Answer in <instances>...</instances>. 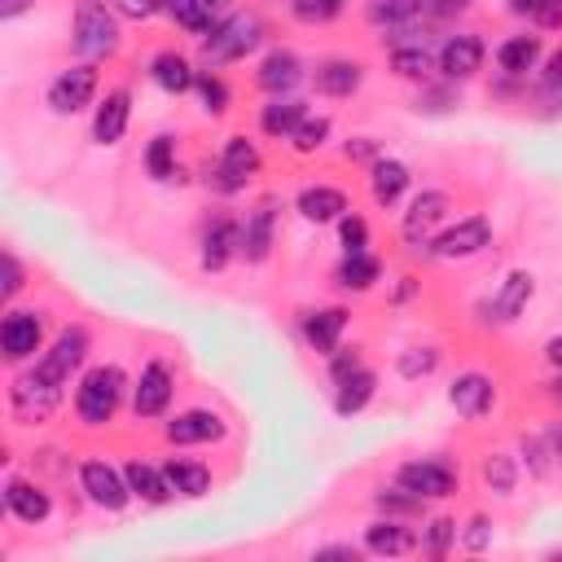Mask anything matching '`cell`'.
Instances as JSON below:
<instances>
[{"label":"cell","instance_id":"6125c7cd","mask_svg":"<svg viewBox=\"0 0 562 562\" xmlns=\"http://www.w3.org/2000/svg\"><path fill=\"white\" fill-rule=\"evenodd\" d=\"M536 4H540V0H509V13H514V18H531Z\"/></svg>","mask_w":562,"mask_h":562},{"label":"cell","instance_id":"3957f363","mask_svg":"<svg viewBox=\"0 0 562 562\" xmlns=\"http://www.w3.org/2000/svg\"><path fill=\"white\" fill-rule=\"evenodd\" d=\"M70 44L83 61H105L119 48V22L101 0H79L75 4V26H70Z\"/></svg>","mask_w":562,"mask_h":562},{"label":"cell","instance_id":"94428289","mask_svg":"<svg viewBox=\"0 0 562 562\" xmlns=\"http://www.w3.org/2000/svg\"><path fill=\"white\" fill-rule=\"evenodd\" d=\"M544 356H549V364L562 373V334H553V338L544 342Z\"/></svg>","mask_w":562,"mask_h":562},{"label":"cell","instance_id":"11a10c76","mask_svg":"<svg viewBox=\"0 0 562 562\" xmlns=\"http://www.w3.org/2000/svg\"><path fill=\"white\" fill-rule=\"evenodd\" d=\"M342 154H347V158H382L373 136H356V140H347V149H342Z\"/></svg>","mask_w":562,"mask_h":562},{"label":"cell","instance_id":"e0dca14e","mask_svg":"<svg viewBox=\"0 0 562 562\" xmlns=\"http://www.w3.org/2000/svg\"><path fill=\"white\" fill-rule=\"evenodd\" d=\"M233 255H241V228H237L228 215H215V220L202 228V268H206V272H220Z\"/></svg>","mask_w":562,"mask_h":562},{"label":"cell","instance_id":"ffe728a7","mask_svg":"<svg viewBox=\"0 0 562 562\" xmlns=\"http://www.w3.org/2000/svg\"><path fill=\"white\" fill-rule=\"evenodd\" d=\"M272 241H277V211H272V202H263L241 224V259L246 263H263L272 255Z\"/></svg>","mask_w":562,"mask_h":562},{"label":"cell","instance_id":"8992f818","mask_svg":"<svg viewBox=\"0 0 562 562\" xmlns=\"http://www.w3.org/2000/svg\"><path fill=\"white\" fill-rule=\"evenodd\" d=\"M395 483L422 501H439V496H452L457 492V470L439 457H417V461H404L395 470Z\"/></svg>","mask_w":562,"mask_h":562},{"label":"cell","instance_id":"91938a15","mask_svg":"<svg viewBox=\"0 0 562 562\" xmlns=\"http://www.w3.org/2000/svg\"><path fill=\"white\" fill-rule=\"evenodd\" d=\"M316 558H360V549L356 544H325V549H316Z\"/></svg>","mask_w":562,"mask_h":562},{"label":"cell","instance_id":"836d02e7","mask_svg":"<svg viewBox=\"0 0 562 562\" xmlns=\"http://www.w3.org/2000/svg\"><path fill=\"white\" fill-rule=\"evenodd\" d=\"M378 277H382V263H378L369 250H347V255H342V263L334 268V281H338L342 290H356V294H360V290H369Z\"/></svg>","mask_w":562,"mask_h":562},{"label":"cell","instance_id":"be15d7a7","mask_svg":"<svg viewBox=\"0 0 562 562\" xmlns=\"http://www.w3.org/2000/svg\"><path fill=\"white\" fill-rule=\"evenodd\" d=\"M549 448H553V461L562 465V426H558V430H549Z\"/></svg>","mask_w":562,"mask_h":562},{"label":"cell","instance_id":"7402d4cb","mask_svg":"<svg viewBox=\"0 0 562 562\" xmlns=\"http://www.w3.org/2000/svg\"><path fill=\"white\" fill-rule=\"evenodd\" d=\"M4 509L18 518V522H44L48 514H53V496L44 492V487H35V483H26V479H9L4 483Z\"/></svg>","mask_w":562,"mask_h":562},{"label":"cell","instance_id":"4dcf8cb0","mask_svg":"<svg viewBox=\"0 0 562 562\" xmlns=\"http://www.w3.org/2000/svg\"><path fill=\"white\" fill-rule=\"evenodd\" d=\"M149 79H154L162 92L180 97V92H189V88L198 83V70H193L189 57H180V53H158V57L149 61Z\"/></svg>","mask_w":562,"mask_h":562},{"label":"cell","instance_id":"d590c367","mask_svg":"<svg viewBox=\"0 0 562 562\" xmlns=\"http://www.w3.org/2000/svg\"><path fill=\"white\" fill-rule=\"evenodd\" d=\"M426 9V0H364V18L373 26H408L417 13Z\"/></svg>","mask_w":562,"mask_h":562},{"label":"cell","instance_id":"5b68a950","mask_svg":"<svg viewBox=\"0 0 562 562\" xmlns=\"http://www.w3.org/2000/svg\"><path fill=\"white\" fill-rule=\"evenodd\" d=\"M57 404H61V386L48 382V378H40L35 369L22 373V378H13V386H9V408H13L18 422H35L40 426V422L53 417Z\"/></svg>","mask_w":562,"mask_h":562},{"label":"cell","instance_id":"277c9868","mask_svg":"<svg viewBox=\"0 0 562 562\" xmlns=\"http://www.w3.org/2000/svg\"><path fill=\"white\" fill-rule=\"evenodd\" d=\"M487 246H492V224H487V215H465L461 224L435 233L422 255H430V259H470V255H483Z\"/></svg>","mask_w":562,"mask_h":562},{"label":"cell","instance_id":"83f0119b","mask_svg":"<svg viewBox=\"0 0 562 562\" xmlns=\"http://www.w3.org/2000/svg\"><path fill=\"white\" fill-rule=\"evenodd\" d=\"M531 294H536V277H531L527 268L505 272L501 290L492 294V312H496V321H514V316H518V312L531 303Z\"/></svg>","mask_w":562,"mask_h":562},{"label":"cell","instance_id":"30bf717a","mask_svg":"<svg viewBox=\"0 0 562 562\" xmlns=\"http://www.w3.org/2000/svg\"><path fill=\"white\" fill-rule=\"evenodd\" d=\"M448 215V193L443 189H422L413 202H408V211H404V224H400V233H404V241H408V250H426V241H430V228L439 224Z\"/></svg>","mask_w":562,"mask_h":562},{"label":"cell","instance_id":"8fae6325","mask_svg":"<svg viewBox=\"0 0 562 562\" xmlns=\"http://www.w3.org/2000/svg\"><path fill=\"white\" fill-rule=\"evenodd\" d=\"M92 97H97V70H92V61H79V66L61 70L48 83V105L57 114H79L83 105H92Z\"/></svg>","mask_w":562,"mask_h":562},{"label":"cell","instance_id":"f35d334b","mask_svg":"<svg viewBox=\"0 0 562 562\" xmlns=\"http://www.w3.org/2000/svg\"><path fill=\"white\" fill-rule=\"evenodd\" d=\"M483 483H487L496 496H509L514 483H518V465H514V457H505V452L483 457Z\"/></svg>","mask_w":562,"mask_h":562},{"label":"cell","instance_id":"5bb4252c","mask_svg":"<svg viewBox=\"0 0 562 562\" xmlns=\"http://www.w3.org/2000/svg\"><path fill=\"white\" fill-rule=\"evenodd\" d=\"M40 338H44L40 312H4V321H0V351H4V360L18 364V360L35 356Z\"/></svg>","mask_w":562,"mask_h":562},{"label":"cell","instance_id":"4316f807","mask_svg":"<svg viewBox=\"0 0 562 562\" xmlns=\"http://www.w3.org/2000/svg\"><path fill=\"white\" fill-rule=\"evenodd\" d=\"M408 167L400 162V158H373L369 162V189H373V202L378 206H395L400 198H404V189H408Z\"/></svg>","mask_w":562,"mask_h":562},{"label":"cell","instance_id":"bcb514c9","mask_svg":"<svg viewBox=\"0 0 562 562\" xmlns=\"http://www.w3.org/2000/svg\"><path fill=\"white\" fill-rule=\"evenodd\" d=\"M540 97L544 101H553V105H562V48L544 61V75H540Z\"/></svg>","mask_w":562,"mask_h":562},{"label":"cell","instance_id":"ee69618b","mask_svg":"<svg viewBox=\"0 0 562 562\" xmlns=\"http://www.w3.org/2000/svg\"><path fill=\"white\" fill-rule=\"evenodd\" d=\"M290 9H294V18L299 22H334L342 9H347V0H290Z\"/></svg>","mask_w":562,"mask_h":562},{"label":"cell","instance_id":"52a82bcc","mask_svg":"<svg viewBox=\"0 0 562 562\" xmlns=\"http://www.w3.org/2000/svg\"><path fill=\"white\" fill-rule=\"evenodd\" d=\"M255 171H259V149H255V140L228 136L224 149H220L215 171L206 176V184H215L220 193H237V189H246V180H250Z\"/></svg>","mask_w":562,"mask_h":562},{"label":"cell","instance_id":"ac0fdd59","mask_svg":"<svg viewBox=\"0 0 562 562\" xmlns=\"http://www.w3.org/2000/svg\"><path fill=\"white\" fill-rule=\"evenodd\" d=\"M422 540H417V531L413 527H404L400 518H378V522H369L364 527V549L369 553H378V558H404V553H413Z\"/></svg>","mask_w":562,"mask_h":562},{"label":"cell","instance_id":"680465c9","mask_svg":"<svg viewBox=\"0 0 562 562\" xmlns=\"http://www.w3.org/2000/svg\"><path fill=\"white\" fill-rule=\"evenodd\" d=\"M26 9H35V0H0V22H13V18H22Z\"/></svg>","mask_w":562,"mask_h":562},{"label":"cell","instance_id":"484cf974","mask_svg":"<svg viewBox=\"0 0 562 562\" xmlns=\"http://www.w3.org/2000/svg\"><path fill=\"white\" fill-rule=\"evenodd\" d=\"M312 79H316V92H325V97H351L364 83V66L351 57H329L316 66Z\"/></svg>","mask_w":562,"mask_h":562},{"label":"cell","instance_id":"7c38bea8","mask_svg":"<svg viewBox=\"0 0 562 562\" xmlns=\"http://www.w3.org/2000/svg\"><path fill=\"white\" fill-rule=\"evenodd\" d=\"M483 40L474 35V31H457V35H448L443 44H439V70H443V79L448 83H461V79H470V75H479L483 70Z\"/></svg>","mask_w":562,"mask_h":562},{"label":"cell","instance_id":"816d5d0a","mask_svg":"<svg viewBox=\"0 0 562 562\" xmlns=\"http://www.w3.org/2000/svg\"><path fill=\"white\" fill-rule=\"evenodd\" d=\"M522 457H527L531 474H544V470H549V457H553V448H549L544 439H522Z\"/></svg>","mask_w":562,"mask_h":562},{"label":"cell","instance_id":"44dd1931","mask_svg":"<svg viewBox=\"0 0 562 562\" xmlns=\"http://www.w3.org/2000/svg\"><path fill=\"white\" fill-rule=\"evenodd\" d=\"M294 211L303 220H312V224H334V220L347 215V193L334 189V184H307V189H299Z\"/></svg>","mask_w":562,"mask_h":562},{"label":"cell","instance_id":"7bdbcfd3","mask_svg":"<svg viewBox=\"0 0 562 562\" xmlns=\"http://www.w3.org/2000/svg\"><path fill=\"white\" fill-rule=\"evenodd\" d=\"M439 369V351L435 347H408V351H400V373L413 382V378H426V373H435Z\"/></svg>","mask_w":562,"mask_h":562},{"label":"cell","instance_id":"e7e4bbea","mask_svg":"<svg viewBox=\"0 0 562 562\" xmlns=\"http://www.w3.org/2000/svg\"><path fill=\"white\" fill-rule=\"evenodd\" d=\"M206 4H211V9H215V13H220V9H228V4H233V0H206Z\"/></svg>","mask_w":562,"mask_h":562},{"label":"cell","instance_id":"cb8c5ba5","mask_svg":"<svg viewBox=\"0 0 562 562\" xmlns=\"http://www.w3.org/2000/svg\"><path fill=\"white\" fill-rule=\"evenodd\" d=\"M224 435V422L211 408H184L167 422V439L171 443H211Z\"/></svg>","mask_w":562,"mask_h":562},{"label":"cell","instance_id":"ba28073f","mask_svg":"<svg viewBox=\"0 0 562 562\" xmlns=\"http://www.w3.org/2000/svg\"><path fill=\"white\" fill-rule=\"evenodd\" d=\"M83 360H88V329H83V325H70V329H61L57 342L35 360V373L61 386V382H70V373H75Z\"/></svg>","mask_w":562,"mask_h":562},{"label":"cell","instance_id":"6f0895ef","mask_svg":"<svg viewBox=\"0 0 562 562\" xmlns=\"http://www.w3.org/2000/svg\"><path fill=\"white\" fill-rule=\"evenodd\" d=\"M474 0H426V9L435 13V18H457V13H465Z\"/></svg>","mask_w":562,"mask_h":562},{"label":"cell","instance_id":"f546056e","mask_svg":"<svg viewBox=\"0 0 562 562\" xmlns=\"http://www.w3.org/2000/svg\"><path fill=\"white\" fill-rule=\"evenodd\" d=\"M435 61H439V57L426 48V40H404V35L391 40V70H395L400 79H426Z\"/></svg>","mask_w":562,"mask_h":562},{"label":"cell","instance_id":"f6af8a7d","mask_svg":"<svg viewBox=\"0 0 562 562\" xmlns=\"http://www.w3.org/2000/svg\"><path fill=\"white\" fill-rule=\"evenodd\" d=\"M338 237H342V250H364V246H369V224H364L356 211H347V215L338 220Z\"/></svg>","mask_w":562,"mask_h":562},{"label":"cell","instance_id":"b9f144b4","mask_svg":"<svg viewBox=\"0 0 562 562\" xmlns=\"http://www.w3.org/2000/svg\"><path fill=\"white\" fill-rule=\"evenodd\" d=\"M325 136H329V119H325V114H307V119L294 127L290 145H294L299 154H312V149H321V145H325Z\"/></svg>","mask_w":562,"mask_h":562},{"label":"cell","instance_id":"f907efd6","mask_svg":"<svg viewBox=\"0 0 562 562\" xmlns=\"http://www.w3.org/2000/svg\"><path fill=\"white\" fill-rule=\"evenodd\" d=\"M0 268H4L0 294H4V299H13V294L22 290V263H18V255H13V250H4V255H0Z\"/></svg>","mask_w":562,"mask_h":562},{"label":"cell","instance_id":"03108f58","mask_svg":"<svg viewBox=\"0 0 562 562\" xmlns=\"http://www.w3.org/2000/svg\"><path fill=\"white\" fill-rule=\"evenodd\" d=\"M553 395H558V400H562V373H558V378H553Z\"/></svg>","mask_w":562,"mask_h":562},{"label":"cell","instance_id":"74e56055","mask_svg":"<svg viewBox=\"0 0 562 562\" xmlns=\"http://www.w3.org/2000/svg\"><path fill=\"white\" fill-rule=\"evenodd\" d=\"M145 171H149L154 180H171V176H176V136L158 132V136L149 140V149H145Z\"/></svg>","mask_w":562,"mask_h":562},{"label":"cell","instance_id":"9c48e42d","mask_svg":"<svg viewBox=\"0 0 562 562\" xmlns=\"http://www.w3.org/2000/svg\"><path fill=\"white\" fill-rule=\"evenodd\" d=\"M79 487L88 492V501L92 505H101V509H123L127 501H132V487H127V474L123 470H114L110 461H83L79 465Z\"/></svg>","mask_w":562,"mask_h":562},{"label":"cell","instance_id":"603a6c76","mask_svg":"<svg viewBox=\"0 0 562 562\" xmlns=\"http://www.w3.org/2000/svg\"><path fill=\"white\" fill-rule=\"evenodd\" d=\"M342 329H347V312H342V307L303 312V338H307V347L321 351V356H334V351H338Z\"/></svg>","mask_w":562,"mask_h":562},{"label":"cell","instance_id":"4fadbf2b","mask_svg":"<svg viewBox=\"0 0 562 562\" xmlns=\"http://www.w3.org/2000/svg\"><path fill=\"white\" fill-rule=\"evenodd\" d=\"M171 386H176L171 369L162 360H149L136 378V386H132V413L136 417H162L167 404H171Z\"/></svg>","mask_w":562,"mask_h":562},{"label":"cell","instance_id":"c3c4849f","mask_svg":"<svg viewBox=\"0 0 562 562\" xmlns=\"http://www.w3.org/2000/svg\"><path fill=\"white\" fill-rule=\"evenodd\" d=\"M461 544H465L470 553H483V549L492 544V522H487L483 514H474V518L461 527Z\"/></svg>","mask_w":562,"mask_h":562},{"label":"cell","instance_id":"7dc6e473","mask_svg":"<svg viewBox=\"0 0 562 562\" xmlns=\"http://www.w3.org/2000/svg\"><path fill=\"white\" fill-rule=\"evenodd\" d=\"M378 505L395 518V514H413V509H422V496H413V492H404V487L395 483L391 492H378Z\"/></svg>","mask_w":562,"mask_h":562},{"label":"cell","instance_id":"9a60e30c","mask_svg":"<svg viewBox=\"0 0 562 562\" xmlns=\"http://www.w3.org/2000/svg\"><path fill=\"white\" fill-rule=\"evenodd\" d=\"M255 83H259L263 92H272V97H290V92L303 83V61H299V53L272 48V53L259 61V70H255Z\"/></svg>","mask_w":562,"mask_h":562},{"label":"cell","instance_id":"f5cc1de1","mask_svg":"<svg viewBox=\"0 0 562 562\" xmlns=\"http://www.w3.org/2000/svg\"><path fill=\"white\" fill-rule=\"evenodd\" d=\"M448 105H457V92H452V88H430V92L417 97V110H430V114H439V110H448Z\"/></svg>","mask_w":562,"mask_h":562},{"label":"cell","instance_id":"9f6ffc18","mask_svg":"<svg viewBox=\"0 0 562 562\" xmlns=\"http://www.w3.org/2000/svg\"><path fill=\"white\" fill-rule=\"evenodd\" d=\"M351 369H360L356 351H347V356H338V351H334V356H329V378H334V382H342V378H347Z\"/></svg>","mask_w":562,"mask_h":562},{"label":"cell","instance_id":"7a4b0ae2","mask_svg":"<svg viewBox=\"0 0 562 562\" xmlns=\"http://www.w3.org/2000/svg\"><path fill=\"white\" fill-rule=\"evenodd\" d=\"M263 44V22L259 13H233L224 22H215L206 35H202V61L206 66H224V61H237L246 53H255Z\"/></svg>","mask_w":562,"mask_h":562},{"label":"cell","instance_id":"d6a6232c","mask_svg":"<svg viewBox=\"0 0 562 562\" xmlns=\"http://www.w3.org/2000/svg\"><path fill=\"white\" fill-rule=\"evenodd\" d=\"M540 53H544V44H540V35H509L501 48H496V66L505 70V75H527V70H536V61H540Z\"/></svg>","mask_w":562,"mask_h":562},{"label":"cell","instance_id":"681fc988","mask_svg":"<svg viewBox=\"0 0 562 562\" xmlns=\"http://www.w3.org/2000/svg\"><path fill=\"white\" fill-rule=\"evenodd\" d=\"M123 18H132V22H145V18H154L158 9H167V0H110Z\"/></svg>","mask_w":562,"mask_h":562},{"label":"cell","instance_id":"60d3db41","mask_svg":"<svg viewBox=\"0 0 562 562\" xmlns=\"http://www.w3.org/2000/svg\"><path fill=\"white\" fill-rule=\"evenodd\" d=\"M457 536H461V531H457L452 518H430L426 531H422V549H426L430 558H448V549H452Z\"/></svg>","mask_w":562,"mask_h":562},{"label":"cell","instance_id":"2e32d148","mask_svg":"<svg viewBox=\"0 0 562 562\" xmlns=\"http://www.w3.org/2000/svg\"><path fill=\"white\" fill-rule=\"evenodd\" d=\"M448 404L461 413V417H483L492 404H496V386H492V378L487 373H457L452 378V386H448Z\"/></svg>","mask_w":562,"mask_h":562},{"label":"cell","instance_id":"8d00e7d4","mask_svg":"<svg viewBox=\"0 0 562 562\" xmlns=\"http://www.w3.org/2000/svg\"><path fill=\"white\" fill-rule=\"evenodd\" d=\"M167 13H171V22H176L180 31H189V35H206V31L215 26V9H211L206 0H167Z\"/></svg>","mask_w":562,"mask_h":562},{"label":"cell","instance_id":"f1b7e54d","mask_svg":"<svg viewBox=\"0 0 562 562\" xmlns=\"http://www.w3.org/2000/svg\"><path fill=\"white\" fill-rule=\"evenodd\" d=\"M162 479H167L171 496H189V501H198V496L211 492V470H206L202 461H189V457H171V461L162 465Z\"/></svg>","mask_w":562,"mask_h":562},{"label":"cell","instance_id":"1f68e13d","mask_svg":"<svg viewBox=\"0 0 562 562\" xmlns=\"http://www.w3.org/2000/svg\"><path fill=\"white\" fill-rule=\"evenodd\" d=\"M303 119H307V105L294 101V97H272V101L259 110V127H263L268 136H277V140H290Z\"/></svg>","mask_w":562,"mask_h":562},{"label":"cell","instance_id":"e575fe53","mask_svg":"<svg viewBox=\"0 0 562 562\" xmlns=\"http://www.w3.org/2000/svg\"><path fill=\"white\" fill-rule=\"evenodd\" d=\"M123 474H127V487H132V496H140V501H149V505H162V501H171V487H167V479H162V465L154 470L149 461H127L123 465Z\"/></svg>","mask_w":562,"mask_h":562},{"label":"cell","instance_id":"db71d44e","mask_svg":"<svg viewBox=\"0 0 562 562\" xmlns=\"http://www.w3.org/2000/svg\"><path fill=\"white\" fill-rule=\"evenodd\" d=\"M531 18H536L540 31H558V26H562V0H540Z\"/></svg>","mask_w":562,"mask_h":562},{"label":"cell","instance_id":"ab89813d","mask_svg":"<svg viewBox=\"0 0 562 562\" xmlns=\"http://www.w3.org/2000/svg\"><path fill=\"white\" fill-rule=\"evenodd\" d=\"M193 92H198V101H202L206 114H224V110H228V83H224L215 70H198Z\"/></svg>","mask_w":562,"mask_h":562},{"label":"cell","instance_id":"d6986e66","mask_svg":"<svg viewBox=\"0 0 562 562\" xmlns=\"http://www.w3.org/2000/svg\"><path fill=\"white\" fill-rule=\"evenodd\" d=\"M127 119H132V97H127V88L105 92V101H101L97 114H92V140H97V145H119L123 132H127Z\"/></svg>","mask_w":562,"mask_h":562},{"label":"cell","instance_id":"6da1fadb","mask_svg":"<svg viewBox=\"0 0 562 562\" xmlns=\"http://www.w3.org/2000/svg\"><path fill=\"white\" fill-rule=\"evenodd\" d=\"M123 400V369L119 364H92L75 386V417L83 426H105Z\"/></svg>","mask_w":562,"mask_h":562},{"label":"cell","instance_id":"d4e9b609","mask_svg":"<svg viewBox=\"0 0 562 562\" xmlns=\"http://www.w3.org/2000/svg\"><path fill=\"white\" fill-rule=\"evenodd\" d=\"M373 395H378V373L360 364V369H351L342 382H334V413H338V417H356Z\"/></svg>","mask_w":562,"mask_h":562}]
</instances>
